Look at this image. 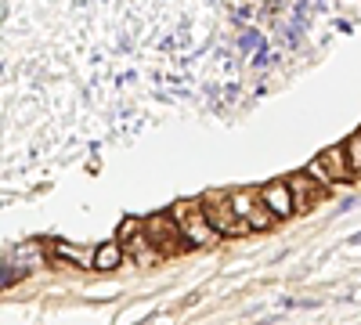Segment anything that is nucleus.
Listing matches in <instances>:
<instances>
[{
	"label": "nucleus",
	"mask_w": 361,
	"mask_h": 325,
	"mask_svg": "<svg viewBox=\"0 0 361 325\" xmlns=\"http://www.w3.org/2000/svg\"><path fill=\"white\" fill-rule=\"evenodd\" d=\"M289 188H293V202H296V214H311L314 206L322 202V195H325V188H329V185L314 181V177H311V173L304 170V173L289 177Z\"/></svg>",
	"instance_id": "5"
},
{
	"label": "nucleus",
	"mask_w": 361,
	"mask_h": 325,
	"mask_svg": "<svg viewBox=\"0 0 361 325\" xmlns=\"http://www.w3.org/2000/svg\"><path fill=\"white\" fill-rule=\"evenodd\" d=\"M347 156H350L354 173H361V134H354V137L347 141Z\"/></svg>",
	"instance_id": "10"
},
{
	"label": "nucleus",
	"mask_w": 361,
	"mask_h": 325,
	"mask_svg": "<svg viewBox=\"0 0 361 325\" xmlns=\"http://www.w3.org/2000/svg\"><path fill=\"white\" fill-rule=\"evenodd\" d=\"M318 159L325 163L329 177H333V185H343V181H350V177H354V166H350V156H347V145H343V149H329V152L318 156Z\"/></svg>",
	"instance_id": "8"
},
{
	"label": "nucleus",
	"mask_w": 361,
	"mask_h": 325,
	"mask_svg": "<svg viewBox=\"0 0 361 325\" xmlns=\"http://www.w3.org/2000/svg\"><path fill=\"white\" fill-rule=\"evenodd\" d=\"M123 243H105L98 253H94V268L98 271H116L119 268V264H123Z\"/></svg>",
	"instance_id": "9"
},
{
	"label": "nucleus",
	"mask_w": 361,
	"mask_h": 325,
	"mask_svg": "<svg viewBox=\"0 0 361 325\" xmlns=\"http://www.w3.org/2000/svg\"><path fill=\"white\" fill-rule=\"evenodd\" d=\"M231 202H235V210L250 221L253 231H264V228H271V224L279 221L275 214L267 210V202H264L260 192H231Z\"/></svg>",
	"instance_id": "4"
},
{
	"label": "nucleus",
	"mask_w": 361,
	"mask_h": 325,
	"mask_svg": "<svg viewBox=\"0 0 361 325\" xmlns=\"http://www.w3.org/2000/svg\"><path fill=\"white\" fill-rule=\"evenodd\" d=\"M130 260L137 264V268H152V264H159V260H163V250H159L152 239H148L145 228L130 239Z\"/></svg>",
	"instance_id": "7"
},
{
	"label": "nucleus",
	"mask_w": 361,
	"mask_h": 325,
	"mask_svg": "<svg viewBox=\"0 0 361 325\" xmlns=\"http://www.w3.org/2000/svg\"><path fill=\"white\" fill-rule=\"evenodd\" d=\"M202 206H206V217H209V224H214L221 235H246V231H253L250 228V221L235 210V202H231V195H217V192H209L206 199H202Z\"/></svg>",
	"instance_id": "2"
},
{
	"label": "nucleus",
	"mask_w": 361,
	"mask_h": 325,
	"mask_svg": "<svg viewBox=\"0 0 361 325\" xmlns=\"http://www.w3.org/2000/svg\"><path fill=\"white\" fill-rule=\"evenodd\" d=\"M307 173L314 177V181H322V185H333V177H329V170H325V163H322V159H314V163L307 166Z\"/></svg>",
	"instance_id": "11"
},
{
	"label": "nucleus",
	"mask_w": 361,
	"mask_h": 325,
	"mask_svg": "<svg viewBox=\"0 0 361 325\" xmlns=\"http://www.w3.org/2000/svg\"><path fill=\"white\" fill-rule=\"evenodd\" d=\"M260 195H264V202H267V210L275 214L279 221L296 214V202H293V188H289V181H282V185H267V188H260Z\"/></svg>",
	"instance_id": "6"
},
{
	"label": "nucleus",
	"mask_w": 361,
	"mask_h": 325,
	"mask_svg": "<svg viewBox=\"0 0 361 325\" xmlns=\"http://www.w3.org/2000/svg\"><path fill=\"white\" fill-rule=\"evenodd\" d=\"M58 253L62 257H73V260H80V264H87L90 257H87V250H76V246H66V243H58Z\"/></svg>",
	"instance_id": "12"
},
{
	"label": "nucleus",
	"mask_w": 361,
	"mask_h": 325,
	"mask_svg": "<svg viewBox=\"0 0 361 325\" xmlns=\"http://www.w3.org/2000/svg\"><path fill=\"white\" fill-rule=\"evenodd\" d=\"M170 217L177 221V228H180V235H185L188 246H199L202 250V246H214L221 239V231L209 224L202 202H177L173 210H170Z\"/></svg>",
	"instance_id": "1"
},
{
	"label": "nucleus",
	"mask_w": 361,
	"mask_h": 325,
	"mask_svg": "<svg viewBox=\"0 0 361 325\" xmlns=\"http://www.w3.org/2000/svg\"><path fill=\"white\" fill-rule=\"evenodd\" d=\"M145 235L163 250V257H173V253H180V250L188 246L173 217H148V221H145Z\"/></svg>",
	"instance_id": "3"
}]
</instances>
